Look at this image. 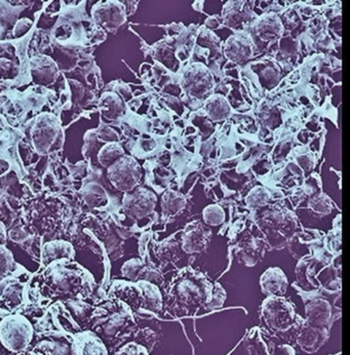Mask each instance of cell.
<instances>
[{
	"label": "cell",
	"mask_w": 350,
	"mask_h": 355,
	"mask_svg": "<svg viewBox=\"0 0 350 355\" xmlns=\"http://www.w3.org/2000/svg\"><path fill=\"white\" fill-rule=\"evenodd\" d=\"M42 275V294L49 298H76L87 290L85 271L78 265L57 261Z\"/></svg>",
	"instance_id": "6da1fadb"
},
{
	"label": "cell",
	"mask_w": 350,
	"mask_h": 355,
	"mask_svg": "<svg viewBox=\"0 0 350 355\" xmlns=\"http://www.w3.org/2000/svg\"><path fill=\"white\" fill-rule=\"evenodd\" d=\"M33 338V326L24 316L12 314L0 320V345L10 354L26 352Z\"/></svg>",
	"instance_id": "7a4b0ae2"
},
{
	"label": "cell",
	"mask_w": 350,
	"mask_h": 355,
	"mask_svg": "<svg viewBox=\"0 0 350 355\" xmlns=\"http://www.w3.org/2000/svg\"><path fill=\"white\" fill-rule=\"evenodd\" d=\"M262 316L274 331H287L295 324L293 305L283 297H268L262 305Z\"/></svg>",
	"instance_id": "3957f363"
},
{
	"label": "cell",
	"mask_w": 350,
	"mask_h": 355,
	"mask_svg": "<svg viewBox=\"0 0 350 355\" xmlns=\"http://www.w3.org/2000/svg\"><path fill=\"white\" fill-rule=\"evenodd\" d=\"M110 183L121 192L135 189L142 177V171L138 162L130 156L123 155L107 168Z\"/></svg>",
	"instance_id": "277c9868"
},
{
	"label": "cell",
	"mask_w": 350,
	"mask_h": 355,
	"mask_svg": "<svg viewBox=\"0 0 350 355\" xmlns=\"http://www.w3.org/2000/svg\"><path fill=\"white\" fill-rule=\"evenodd\" d=\"M61 130L55 117L50 114L38 117L32 128V143L38 153L46 154L52 150L55 142L59 140Z\"/></svg>",
	"instance_id": "5b68a950"
},
{
	"label": "cell",
	"mask_w": 350,
	"mask_h": 355,
	"mask_svg": "<svg viewBox=\"0 0 350 355\" xmlns=\"http://www.w3.org/2000/svg\"><path fill=\"white\" fill-rule=\"evenodd\" d=\"M157 205V196L150 190L135 188L123 198V211L134 219H143L152 213Z\"/></svg>",
	"instance_id": "8992f818"
},
{
	"label": "cell",
	"mask_w": 350,
	"mask_h": 355,
	"mask_svg": "<svg viewBox=\"0 0 350 355\" xmlns=\"http://www.w3.org/2000/svg\"><path fill=\"white\" fill-rule=\"evenodd\" d=\"M182 85L185 92L192 98L204 99L212 91L214 79L204 66L195 65L185 72Z\"/></svg>",
	"instance_id": "52a82bcc"
},
{
	"label": "cell",
	"mask_w": 350,
	"mask_h": 355,
	"mask_svg": "<svg viewBox=\"0 0 350 355\" xmlns=\"http://www.w3.org/2000/svg\"><path fill=\"white\" fill-rule=\"evenodd\" d=\"M94 20L108 30L119 29L125 22V8L119 1L102 2L94 6Z\"/></svg>",
	"instance_id": "ba28073f"
},
{
	"label": "cell",
	"mask_w": 350,
	"mask_h": 355,
	"mask_svg": "<svg viewBox=\"0 0 350 355\" xmlns=\"http://www.w3.org/2000/svg\"><path fill=\"white\" fill-rule=\"evenodd\" d=\"M71 355H108L101 338L93 331H82L74 336Z\"/></svg>",
	"instance_id": "9c48e42d"
},
{
	"label": "cell",
	"mask_w": 350,
	"mask_h": 355,
	"mask_svg": "<svg viewBox=\"0 0 350 355\" xmlns=\"http://www.w3.org/2000/svg\"><path fill=\"white\" fill-rule=\"evenodd\" d=\"M225 55L230 61L236 64H245L253 55V42L245 34H236L228 38L225 44Z\"/></svg>",
	"instance_id": "30bf717a"
},
{
	"label": "cell",
	"mask_w": 350,
	"mask_h": 355,
	"mask_svg": "<svg viewBox=\"0 0 350 355\" xmlns=\"http://www.w3.org/2000/svg\"><path fill=\"white\" fill-rule=\"evenodd\" d=\"M210 232L206 226L200 223L192 224L183 235L182 248L187 254L202 253L210 241Z\"/></svg>",
	"instance_id": "8fae6325"
},
{
	"label": "cell",
	"mask_w": 350,
	"mask_h": 355,
	"mask_svg": "<svg viewBox=\"0 0 350 355\" xmlns=\"http://www.w3.org/2000/svg\"><path fill=\"white\" fill-rule=\"evenodd\" d=\"M328 339V330L326 328H317L309 324H304L299 330V346L307 354H315Z\"/></svg>",
	"instance_id": "7c38bea8"
},
{
	"label": "cell",
	"mask_w": 350,
	"mask_h": 355,
	"mask_svg": "<svg viewBox=\"0 0 350 355\" xmlns=\"http://www.w3.org/2000/svg\"><path fill=\"white\" fill-rule=\"evenodd\" d=\"M262 292L268 297H283L288 288L287 275L281 269L272 267L260 279Z\"/></svg>",
	"instance_id": "4fadbf2b"
},
{
	"label": "cell",
	"mask_w": 350,
	"mask_h": 355,
	"mask_svg": "<svg viewBox=\"0 0 350 355\" xmlns=\"http://www.w3.org/2000/svg\"><path fill=\"white\" fill-rule=\"evenodd\" d=\"M332 307L324 299H313L305 307L307 324L317 328H326L332 318Z\"/></svg>",
	"instance_id": "5bb4252c"
},
{
	"label": "cell",
	"mask_w": 350,
	"mask_h": 355,
	"mask_svg": "<svg viewBox=\"0 0 350 355\" xmlns=\"http://www.w3.org/2000/svg\"><path fill=\"white\" fill-rule=\"evenodd\" d=\"M31 76L34 83L37 85H51L57 79V65L51 58L42 57L36 59L31 68Z\"/></svg>",
	"instance_id": "9a60e30c"
},
{
	"label": "cell",
	"mask_w": 350,
	"mask_h": 355,
	"mask_svg": "<svg viewBox=\"0 0 350 355\" xmlns=\"http://www.w3.org/2000/svg\"><path fill=\"white\" fill-rule=\"evenodd\" d=\"M73 254V248L70 243L62 241H52L42 248V263L49 266L57 261H68L72 259Z\"/></svg>",
	"instance_id": "2e32d148"
},
{
	"label": "cell",
	"mask_w": 350,
	"mask_h": 355,
	"mask_svg": "<svg viewBox=\"0 0 350 355\" xmlns=\"http://www.w3.org/2000/svg\"><path fill=\"white\" fill-rule=\"evenodd\" d=\"M177 297L181 304L186 306L202 304L207 295L202 293V288L191 280H184L177 286Z\"/></svg>",
	"instance_id": "e0dca14e"
},
{
	"label": "cell",
	"mask_w": 350,
	"mask_h": 355,
	"mask_svg": "<svg viewBox=\"0 0 350 355\" xmlns=\"http://www.w3.org/2000/svg\"><path fill=\"white\" fill-rule=\"evenodd\" d=\"M256 32L261 40H274L281 33V21L274 15H266L256 24Z\"/></svg>",
	"instance_id": "ac0fdd59"
},
{
	"label": "cell",
	"mask_w": 350,
	"mask_h": 355,
	"mask_svg": "<svg viewBox=\"0 0 350 355\" xmlns=\"http://www.w3.org/2000/svg\"><path fill=\"white\" fill-rule=\"evenodd\" d=\"M206 110L209 116L215 121L227 119L231 112L229 103L222 96L214 95L206 103Z\"/></svg>",
	"instance_id": "d6986e66"
},
{
	"label": "cell",
	"mask_w": 350,
	"mask_h": 355,
	"mask_svg": "<svg viewBox=\"0 0 350 355\" xmlns=\"http://www.w3.org/2000/svg\"><path fill=\"white\" fill-rule=\"evenodd\" d=\"M224 18L226 24L238 27L249 19V10L245 2H228L224 8Z\"/></svg>",
	"instance_id": "ffe728a7"
},
{
	"label": "cell",
	"mask_w": 350,
	"mask_h": 355,
	"mask_svg": "<svg viewBox=\"0 0 350 355\" xmlns=\"http://www.w3.org/2000/svg\"><path fill=\"white\" fill-rule=\"evenodd\" d=\"M100 108H101L102 114L106 119L113 121L123 115V111H125V105L121 98L115 94H106L102 98Z\"/></svg>",
	"instance_id": "44dd1931"
},
{
	"label": "cell",
	"mask_w": 350,
	"mask_h": 355,
	"mask_svg": "<svg viewBox=\"0 0 350 355\" xmlns=\"http://www.w3.org/2000/svg\"><path fill=\"white\" fill-rule=\"evenodd\" d=\"M83 200L91 207H102L108 202L105 189L97 183L89 184L83 188Z\"/></svg>",
	"instance_id": "7402d4cb"
},
{
	"label": "cell",
	"mask_w": 350,
	"mask_h": 355,
	"mask_svg": "<svg viewBox=\"0 0 350 355\" xmlns=\"http://www.w3.org/2000/svg\"><path fill=\"white\" fill-rule=\"evenodd\" d=\"M125 155V151L121 148V145L117 143H108L105 146L102 147L98 154V160L100 164L104 168H109L115 162Z\"/></svg>",
	"instance_id": "603a6c76"
},
{
	"label": "cell",
	"mask_w": 350,
	"mask_h": 355,
	"mask_svg": "<svg viewBox=\"0 0 350 355\" xmlns=\"http://www.w3.org/2000/svg\"><path fill=\"white\" fill-rule=\"evenodd\" d=\"M185 205V200L182 196L176 192L168 191L162 198L161 207L164 215L166 217L176 215Z\"/></svg>",
	"instance_id": "cb8c5ba5"
},
{
	"label": "cell",
	"mask_w": 350,
	"mask_h": 355,
	"mask_svg": "<svg viewBox=\"0 0 350 355\" xmlns=\"http://www.w3.org/2000/svg\"><path fill=\"white\" fill-rule=\"evenodd\" d=\"M202 216H204V223L209 226L220 225L223 223L224 218H225L223 209L219 205H209L208 207H206Z\"/></svg>",
	"instance_id": "d4e9b609"
},
{
	"label": "cell",
	"mask_w": 350,
	"mask_h": 355,
	"mask_svg": "<svg viewBox=\"0 0 350 355\" xmlns=\"http://www.w3.org/2000/svg\"><path fill=\"white\" fill-rule=\"evenodd\" d=\"M14 257L4 245H0V280L6 279L14 269Z\"/></svg>",
	"instance_id": "484cf974"
},
{
	"label": "cell",
	"mask_w": 350,
	"mask_h": 355,
	"mask_svg": "<svg viewBox=\"0 0 350 355\" xmlns=\"http://www.w3.org/2000/svg\"><path fill=\"white\" fill-rule=\"evenodd\" d=\"M226 295L223 288L220 286H216L214 288L211 286L210 292L207 298V307L209 309H215V308L221 307L225 300Z\"/></svg>",
	"instance_id": "4316f807"
},
{
	"label": "cell",
	"mask_w": 350,
	"mask_h": 355,
	"mask_svg": "<svg viewBox=\"0 0 350 355\" xmlns=\"http://www.w3.org/2000/svg\"><path fill=\"white\" fill-rule=\"evenodd\" d=\"M143 267H144V264H143L142 261L138 260V259H132V260L128 261V262L123 265V277L131 280L138 279L139 275H140Z\"/></svg>",
	"instance_id": "83f0119b"
},
{
	"label": "cell",
	"mask_w": 350,
	"mask_h": 355,
	"mask_svg": "<svg viewBox=\"0 0 350 355\" xmlns=\"http://www.w3.org/2000/svg\"><path fill=\"white\" fill-rule=\"evenodd\" d=\"M308 205L313 211L321 215L330 214L331 207H332L331 200L326 196H315L310 200Z\"/></svg>",
	"instance_id": "f1b7e54d"
},
{
	"label": "cell",
	"mask_w": 350,
	"mask_h": 355,
	"mask_svg": "<svg viewBox=\"0 0 350 355\" xmlns=\"http://www.w3.org/2000/svg\"><path fill=\"white\" fill-rule=\"evenodd\" d=\"M268 200H270V194L268 193V191L263 188L257 187L250 193L247 203L250 207H258L265 205Z\"/></svg>",
	"instance_id": "f546056e"
},
{
	"label": "cell",
	"mask_w": 350,
	"mask_h": 355,
	"mask_svg": "<svg viewBox=\"0 0 350 355\" xmlns=\"http://www.w3.org/2000/svg\"><path fill=\"white\" fill-rule=\"evenodd\" d=\"M179 251H180V248L176 243H168L161 247L157 254L161 261L170 262V261H175L174 259L178 256Z\"/></svg>",
	"instance_id": "4dcf8cb0"
},
{
	"label": "cell",
	"mask_w": 350,
	"mask_h": 355,
	"mask_svg": "<svg viewBox=\"0 0 350 355\" xmlns=\"http://www.w3.org/2000/svg\"><path fill=\"white\" fill-rule=\"evenodd\" d=\"M138 279L146 280V282H151V284H155L157 286L162 282L161 272L157 269L152 268V267H143Z\"/></svg>",
	"instance_id": "1f68e13d"
},
{
	"label": "cell",
	"mask_w": 350,
	"mask_h": 355,
	"mask_svg": "<svg viewBox=\"0 0 350 355\" xmlns=\"http://www.w3.org/2000/svg\"><path fill=\"white\" fill-rule=\"evenodd\" d=\"M115 355H147L146 349L136 343H130L123 346Z\"/></svg>",
	"instance_id": "d6a6232c"
},
{
	"label": "cell",
	"mask_w": 350,
	"mask_h": 355,
	"mask_svg": "<svg viewBox=\"0 0 350 355\" xmlns=\"http://www.w3.org/2000/svg\"><path fill=\"white\" fill-rule=\"evenodd\" d=\"M32 23L30 22L28 19H22L20 22L17 23L16 27H15V35L17 37H20L23 34L27 33V30H25L24 28L29 30L30 27H31Z\"/></svg>",
	"instance_id": "836d02e7"
},
{
	"label": "cell",
	"mask_w": 350,
	"mask_h": 355,
	"mask_svg": "<svg viewBox=\"0 0 350 355\" xmlns=\"http://www.w3.org/2000/svg\"><path fill=\"white\" fill-rule=\"evenodd\" d=\"M0 77L6 78V76H10V71L12 70V64L8 60H0Z\"/></svg>",
	"instance_id": "e575fe53"
},
{
	"label": "cell",
	"mask_w": 350,
	"mask_h": 355,
	"mask_svg": "<svg viewBox=\"0 0 350 355\" xmlns=\"http://www.w3.org/2000/svg\"><path fill=\"white\" fill-rule=\"evenodd\" d=\"M15 355H54L52 352H48V350L40 349V348H35V349H28L26 352H21V354Z\"/></svg>",
	"instance_id": "d590c367"
},
{
	"label": "cell",
	"mask_w": 350,
	"mask_h": 355,
	"mask_svg": "<svg viewBox=\"0 0 350 355\" xmlns=\"http://www.w3.org/2000/svg\"><path fill=\"white\" fill-rule=\"evenodd\" d=\"M6 241V228H4L3 224L0 222V245H4Z\"/></svg>",
	"instance_id": "8d00e7d4"
},
{
	"label": "cell",
	"mask_w": 350,
	"mask_h": 355,
	"mask_svg": "<svg viewBox=\"0 0 350 355\" xmlns=\"http://www.w3.org/2000/svg\"><path fill=\"white\" fill-rule=\"evenodd\" d=\"M219 25V23H218L215 19L210 18L208 19V21H207V26H208L209 28H211V29H214V28H217Z\"/></svg>",
	"instance_id": "74e56055"
}]
</instances>
